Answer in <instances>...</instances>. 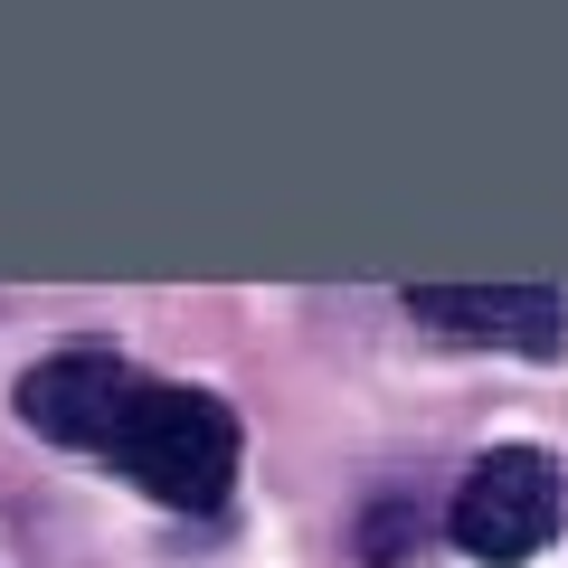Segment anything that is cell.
<instances>
[{
  "mask_svg": "<svg viewBox=\"0 0 568 568\" xmlns=\"http://www.w3.org/2000/svg\"><path fill=\"white\" fill-rule=\"evenodd\" d=\"M123 398H133V369L114 351L77 342V351H48L20 379V426L48 436V446H104V426H114Z\"/></svg>",
  "mask_w": 568,
  "mask_h": 568,
  "instance_id": "cell-4",
  "label": "cell"
},
{
  "mask_svg": "<svg viewBox=\"0 0 568 568\" xmlns=\"http://www.w3.org/2000/svg\"><path fill=\"white\" fill-rule=\"evenodd\" d=\"M559 511H568L559 455H540V446H493V455H474V474H465V493H455L446 530H455L465 559L521 568V559H540V549H549Z\"/></svg>",
  "mask_w": 568,
  "mask_h": 568,
  "instance_id": "cell-2",
  "label": "cell"
},
{
  "mask_svg": "<svg viewBox=\"0 0 568 568\" xmlns=\"http://www.w3.org/2000/svg\"><path fill=\"white\" fill-rule=\"evenodd\" d=\"M104 455L133 493L171 511H219L227 484H237V417H227L209 388L181 379H133V398L104 426Z\"/></svg>",
  "mask_w": 568,
  "mask_h": 568,
  "instance_id": "cell-1",
  "label": "cell"
},
{
  "mask_svg": "<svg viewBox=\"0 0 568 568\" xmlns=\"http://www.w3.org/2000/svg\"><path fill=\"white\" fill-rule=\"evenodd\" d=\"M407 313L474 351H521V361L568 351V294H549V284H417Z\"/></svg>",
  "mask_w": 568,
  "mask_h": 568,
  "instance_id": "cell-3",
  "label": "cell"
}]
</instances>
